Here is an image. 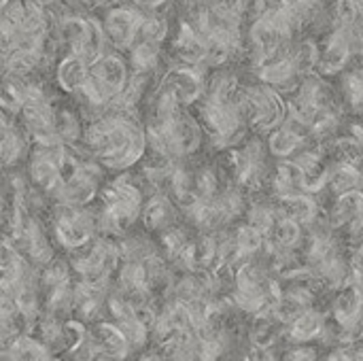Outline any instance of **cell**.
<instances>
[{"mask_svg":"<svg viewBox=\"0 0 363 361\" xmlns=\"http://www.w3.org/2000/svg\"><path fill=\"white\" fill-rule=\"evenodd\" d=\"M89 66L83 57L74 55V53H68L66 57L60 60L57 68H55V81L57 85L66 91V94H72V96H79V91L85 87L87 83V77H89Z\"/></svg>","mask_w":363,"mask_h":361,"instance_id":"cell-7","label":"cell"},{"mask_svg":"<svg viewBox=\"0 0 363 361\" xmlns=\"http://www.w3.org/2000/svg\"><path fill=\"white\" fill-rule=\"evenodd\" d=\"M55 134H57V138H60L62 145L70 147V145L83 143L85 126H83L81 117L77 113H72L70 109H57V115H55Z\"/></svg>","mask_w":363,"mask_h":361,"instance_id":"cell-10","label":"cell"},{"mask_svg":"<svg viewBox=\"0 0 363 361\" xmlns=\"http://www.w3.org/2000/svg\"><path fill=\"white\" fill-rule=\"evenodd\" d=\"M83 147L100 166L125 170L136 164L149 147L147 126H143L134 113L106 111L85 123Z\"/></svg>","mask_w":363,"mask_h":361,"instance_id":"cell-1","label":"cell"},{"mask_svg":"<svg viewBox=\"0 0 363 361\" xmlns=\"http://www.w3.org/2000/svg\"><path fill=\"white\" fill-rule=\"evenodd\" d=\"M162 45L164 43L138 38L128 51V62L132 66V72L153 74V70L157 68L160 57H162Z\"/></svg>","mask_w":363,"mask_h":361,"instance_id":"cell-8","label":"cell"},{"mask_svg":"<svg viewBox=\"0 0 363 361\" xmlns=\"http://www.w3.org/2000/svg\"><path fill=\"white\" fill-rule=\"evenodd\" d=\"M355 60V53L347 40V36L334 28L325 40L319 45V64L317 70L321 77H332V74H342L349 70V64Z\"/></svg>","mask_w":363,"mask_h":361,"instance_id":"cell-5","label":"cell"},{"mask_svg":"<svg viewBox=\"0 0 363 361\" xmlns=\"http://www.w3.org/2000/svg\"><path fill=\"white\" fill-rule=\"evenodd\" d=\"M257 77H259L262 83L274 87L281 94H287V91L294 94L298 89V85L302 83L304 72L300 70V66L294 60L291 51H287V53L262 64L259 70H257Z\"/></svg>","mask_w":363,"mask_h":361,"instance_id":"cell-6","label":"cell"},{"mask_svg":"<svg viewBox=\"0 0 363 361\" xmlns=\"http://www.w3.org/2000/svg\"><path fill=\"white\" fill-rule=\"evenodd\" d=\"M130 4H134L136 9L145 11V13H157L168 0H128Z\"/></svg>","mask_w":363,"mask_h":361,"instance_id":"cell-14","label":"cell"},{"mask_svg":"<svg viewBox=\"0 0 363 361\" xmlns=\"http://www.w3.org/2000/svg\"><path fill=\"white\" fill-rule=\"evenodd\" d=\"M174 217V209L168 198L155 196L147 206H145V223L149 230H170Z\"/></svg>","mask_w":363,"mask_h":361,"instance_id":"cell-11","label":"cell"},{"mask_svg":"<svg viewBox=\"0 0 363 361\" xmlns=\"http://www.w3.org/2000/svg\"><path fill=\"white\" fill-rule=\"evenodd\" d=\"M321 330H323V317H321L319 313H315V311H304V313L291 323L289 334H291L294 340L304 343V340L315 338Z\"/></svg>","mask_w":363,"mask_h":361,"instance_id":"cell-12","label":"cell"},{"mask_svg":"<svg viewBox=\"0 0 363 361\" xmlns=\"http://www.w3.org/2000/svg\"><path fill=\"white\" fill-rule=\"evenodd\" d=\"M145 19V11L134 4H111L100 17L106 40L113 51H130V47L138 40L140 26Z\"/></svg>","mask_w":363,"mask_h":361,"instance_id":"cell-3","label":"cell"},{"mask_svg":"<svg viewBox=\"0 0 363 361\" xmlns=\"http://www.w3.org/2000/svg\"><path fill=\"white\" fill-rule=\"evenodd\" d=\"M285 361H317V351L311 347H298L285 355Z\"/></svg>","mask_w":363,"mask_h":361,"instance_id":"cell-13","label":"cell"},{"mask_svg":"<svg viewBox=\"0 0 363 361\" xmlns=\"http://www.w3.org/2000/svg\"><path fill=\"white\" fill-rule=\"evenodd\" d=\"M251 361H277L272 351L268 347H255L253 355H251Z\"/></svg>","mask_w":363,"mask_h":361,"instance_id":"cell-15","label":"cell"},{"mask_svg":"<svg viewBox=\"0 0 363 361\" xmlns=\"http://www.w3.org/2000/svg\"><path fill=\"white\" fill-rule=\"evenodd\" d=\"M206 74L202 70V66H189V64H179V66H172L164 81H162V87H166L174 98L177 102L187 109V106H198V102L204 98L206 94Z\"/></svg>","mask_w":363,"mask_h":361,"instance_id":"cell-4","label":"cell"},{"mask_svg":"<svg viewBox=\"0 0 363 361\" xmlns=\"http://www.w3.org/2000/svg\"><path fill=\"white\" fill-rule=\"evenodd\" d=\"M11 119V117H9ZM4 123V136H2V155L4 164L13 166L28 153V132L17 126V121Z\"/></svg>","mask_w":363,"mask_h":361,"instance_id":"cell-9","label":"cell"},{"mask_svg":"<svg viewBox=\"0 0 363 361\" xmlns=\"http://www.w3.org/2000/svg\"><path fill=\"white\" fill-rule=\"evenodd\" d=\"M238 106L247 126L264 132H272L274 128H279L289 113V104H285L283 94L262 81L240 85Z\"/></svg>","mask_w":363,"mask_h":361,"instance_id":"cell-2","label":"cell"}]
</instances>
